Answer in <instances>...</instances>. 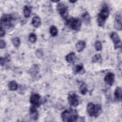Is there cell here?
I'll list each match as a JSON object with an SVG mask.
<instances>
[{"label": "cell", "instance_id": "obj_1", "mask_svg": "<svg viewBox=\"0 0 122 122\" xmlns=\"http://www.w3.org/2000/svg\"><path fill=\"white\" fill-rule=\"evenodd\" d=\"M16 18L11 14H4L0 19V27L8 29L14 26Z\"/></svg>", "mask_w": 122, "mask_h": 122}, {"label": "cell", "instance_id": "obj_2", "mask_svg": "<svg viewBox=\"0 0 122 122\" xmlns=\"http://www.w3.org/2000/svg\"><path fill=\"white\" fill-rule=\"evenodd\" d=\"M78 117V115L77 111L72 109L66 110L61 113V118L64 122H75L77 121Z\"/></svg>", "mask_w": 122, "mask_h": 122}, {"label": "cell", "instance_id": "obj_3", "mask_svg": "<svg viewBox=\"0 0 122 122\" xmlns=\"http://www.w3.org/2000/svg\"><path fill=\"white\" fill-rule=\"evenodd\" d=\"M110 14L108 7L106 5L103 6L97 16V22L99 26L103 27L105 21Z\"/></svg>", "mask_w": 122, "mask_h": 122}, {"label": "cell", "instance_id": "obj_4", "mask_svg": "<svg viewBox=\"0 0 122 122\" xmlns=\"http://www.w3.org/2000/svg\"><path fill=\"white\" fill-rule=\"evenodd\" d=\"M87 112L91 117H97L102 112V106L100 104H94L92 102H89L87 106Z\"/></svg>", "mask_w": 122, "mask_h": 122}, {"label": "cell", "instance_id": "obj_5", "mask_svg": "<svg viewBox=\"0 0 122 122\" xmlns=\"http://www.w3.org/2000/svg\"><path fill=\"white\" fill-rule=\"evenodd\" d=\"M67 25L73 30H79L81 26V21L77 18L71 17L66 21Z\"/></svg>", "mask_w": 122, "mask_h": 122}, {"label": "cell", "instance_id": "obj_6", "mask_svg": "<svg viewBox=\"0 0 122 122\" xmlns=\"http://www.w3.org/2000/svg\"><path fill=\"white\" fill-rule=\"evenodd\" d=\"M57 10L63 19H67L68 15V10L66 4L63 2L59 3L57 5Z\"/></svg>", "mask_w": 122, "mask_h": 122}, {"label": "cell", "instance_id": "obj_7", "mask_svg": "<svg viewBox=\"0 0 122 122\" xmlns=\"http://www.w3.org/2000/svg\"><path fill=\"white\" fill-rule=\"evenodd\" d=\"M68 101L70 105L72 106H77L79 104V97L74 92H71L68 97Z\"/></svg>", "mask_w": 122, "mask_h": 122}, {"label": "cell", "instance_id": "obj_8", "mask_svg": "<svg viewBox=\"0 0 122 122\" xmlns=\"http://www.w3.org/2000/svg\"><path fill=\"white\" fill-rule=\"evenodd\" d=\"M110 38L114 43L115 49L121 47V46H122L121 41L120 39V37L118 34L116 32H112L110 34Z\"/></svg>", "mask_w": 122, "mask_h": 122}, {"label": "cell", "instance_id": "obj_9", "mask_svg": "<svg viewBox=\"0 0 122 122\" xmlns=\"http://www.w3.org/2000/svg\"><path fill=\"white\" fill-rule=\"evenodd\" d=\"M30 101L32 105L39 107L41 105V96L37 93L33 94L30 97Z\"/></svg>", "mask_w": 122, "mask_h": 122}, {"label": "cell", "instance_id": "obj_10", "mask_svg": "<svg viewBox=\"0 0 122 122\" xmlns=\"http://www.w3.org/2000/svg\"><path fill=\"white\" fill-rule=\"evenodd\" d=\"M114 28L118 30H121L122 26V16L121 13H118L115 16V21L114 22Z\"/></svg>", "mask_w": 122, "mask_h": 122}, {"label": "cell", "instance_id": "obj_11", "mask_svg": "<svg viewBox=\"0 0 122 122\" xmlns=\"http://www.w3.org/2000/svg\"><path fill=\"white\" fill-rule=\"evenodd\" d=\"M115 76L113 73H108L104 77V81L106 84L110 86H112L114 81Z\"/></svg>", "mask_w": 122, "mask_h": 122}, {"label": "cell", "instance_id": "obj_12", "mask_svg": "<svg viewBox=\"0 0 122 122\" xmlns=\"http://www.w3.org/2000/svg\"><path fill=\"white\" fill-rule=\"evenodd\" d=\"M37 107L32 105L30 108V117L33 120H37L39 118V113L36 109Z\"/></svg>", "mask_w": 122, "mask_h": 122}, {"label": "cell", "instance_id": "obj_13", "mask_svg": "<svg viewBox=\"0 0 122 122\" xmlns=\"http://www.w3.org/2000/svg\"><path fill=\"white\" fill-rule=\"evenodd\" d=\"M65 60L68 63H73L76 60V56L74 52H71L65 57Z\"/></svg>", "mask_w": 122, "mask_h": 122}, {"label": "cell", "instance_id": "obj_14", "mask_svg": "<svg viewBox=\"0 0 122 122\" xmlns=\"http://www.w3.org/2000/svg\"><path fill=\"white\" fill-rule=\"evenodd\" d=\"M86 46V43L83 41H79L76 44V48L78 52L82 51Z\"/></svg>", "mask_w": 122, "mask_h": 122}, {"label": "cell", "instance_id": "obj_15", "mask_svg": "<svg viewBox=\"0 0 122 122\" xmlns=\"http://www.w3.org/2000/svg\"><path fill=\"white\" fill-rule=\"evenodd\" d=\"M31 23L34 27L35 28L39 27L41 24V19L38 16H35L33 18L32 20Z\"/></svg>", "mask_w": 122, "mask_h": 122}, {"label": "cell", "instance_id": "obj_16", "mask_svg": "<svg viewBox=\"0 0 122 122\" xmlns=\"http://www.w3.org/2000/svg\"><path fill=\"white\" fill-rule=\"evenodd\" d=\"M39 72V67L36 64L33 65L29 71V72L32 76H35Z\"/></svg>", "mask_w": 122, "mask_h": 122}, {"label": "cell", "instance_id": "obj_17", "mask_svg": "<svg viewBox=\"0 0 122 122\" xmlns=\"http://www.w3.org/2000/svg\"><path fill=\"white\" fill-rule=\"evenodd\" d=\"M114 96L115 98L118 101H121L122 100V89L120 87H116L114 93Z\"/></svg>", "mask_w": 122, "mask_h": 122}, {"label": "cell", "instance_id": "obj_18", "mask_svg": "<svg viewBox=\"0 0 122 122\" xmlns=\"http://www.w3.org/2000/svg\"><path fill=\"white\" fill-rule=\"evenodd\" d=\"M18 83H17L16 81H12L9 83L8 87L9 90L10 91H14L16 90L18 88Z\"/></svg>", "mask_w": 122, "mask_h": 122}, {"label": "cell", "instance_id": "obj_19", "mask_svg": "<svg viewBox=\"0 0 122 122\" xmlns=\"http://www.w3.org/2000/svg\"><path fill=\"white\" fill-rule=\"evenodd\" d=\"M31 8L28 6H25L23 8V15L25 18H29L31 14Z\"/></svg>", "mask_w": 122, "mask_h": 122}, {"label": "cell", "instance_id": "obj_20", "mask_svg": "<svg viewBox=\"0 0 122 122\" xmlns=\"http://www.w3.org/2000/svg\"><path fill=\"white\" fill-rule=\"evenodd\" d=\"M102 61V59L100 54H96L92 58V62L94 63H101Z\"/></svg>", "mask_w": 122, "mask_h": 122}, {"label": "cell", "instance_id": "obj_21", "mask_svg": "<svg viewBox=\"0 0 122 122\" xmlns=\"http://www.w3.org/2000/svg\"><path fill=\"white\" fill-rule=\"evenodd\" d=\"M82 18L86 24H88L90 23L91 20V17L88 13L85 12L84 13L82 16Z\"/></svg>", "mask_w": 122, "mask_h": 122}, {"label": "cell", "instance_id": "obj_22", "mask_svg": "<svg viewBox=\"0 0 122 122\" xmlns=\"http://www.w3.org/2000/svg\"><path fill=\"white\" fill-rule=\"evenodd\" d=\"M79 91H80V92L82 95H85L87 92L88 89L86 85L83 83L80 85V86L79 88Z\"/></svg>", "mask_w": 122, "mask_h": 122}, {"label": "cell", "instance_id": "obj_23", "mask_svg": "<svg viewBox=\"0 0 122 122\" xmlns=\"http://www.w3.org/2000/svg\"><path fill=\"white\" fill-rule=\"evenodd\" d=\"M50 32L53 37L56 36L58 34V29L55 26H51L50 29Z\"/></svg>", "mask_w": 122, "mask_h": 122}, {"label": "cell", "instance_id": "obj_24", "mask_svg": "<svg viewBox=\"0 0 122 122\" xmlns=\"http://www.w3.org/2000/svg\"><path fill=\"white\" fill-rule=\"evenodd\" d=\"M84 69L83 66L82 64H78L74 68V71L76 73H80Z\"/></svg>", "mask_w": 122, "mask_h": 122}, {"label": "cell", "instance_id": "obj_25", "mask_svg": "<svg viewBox=\"0 0 122 122\" xmlns=\"http://www.w3.org/2000/svg\"><path fill=\"white\" fill-rule=\"evenodd\" d=\"M12 43L13 44V45L15 47H18L19 46V45H20V39L19 37H15L13 38L12 40Z\"/></svg>", "mask_w": 122, "mask_h": 122}, {"label": "cell", "instance_id": "obj_26", "mask_svg": "<svg viewBox=\"0 0 122 122\" xmlns=\"http://www.w3.org/2000/svg\"><path fill=\"white\" fill-rule=\"evenodd\" d=\"M29 40L31 43H35L37 41V36L33 33L30 34L29 36Z\"/></svg>", "mask_w": 122, "mask_h": 122}, {"label": "cell", "instance_id": "obj_27", "mask_svg": "<svg viewBox=\"0 0 122 122\" xmlns=\"http://www.w3.org/2000/svg\"><path fill=\"white\" fill-rule=\"evenodd\" d=\"M95 48L97 51H100L102 50V44L99 41H97L95 43Z\"/></svg>", "mask_w": 122, "mask_h": 122}, {"label": "cell", "instance_id": "obj_28", "mask_svg": "<svg viewBox=\"0 0 122 122\" xmlns=\"http://www.w3.org/2000/svg\"><path fill=\"white\" fill-rule=\"evenodd\" d=\"M10 60V57H6L5 58H3L2 57H0V65L2 66L3 65H4L5 63V62L6 61H9Z\"/></svg>", "mask_w": 122, "mask_h": 122}, {"label": "cell", "instance_id": "obj_29", "mask_svg": "<svg viewBox=\"0 0 122 122\" xmlns=\"http://www.w3.org/2000/svg\"><path fill=\"white\" fill-rule=\"evenodd\" d=\"M36 55L39 58H41L43 56L42 51L40 49H38L36 51Z\"/></svg>", "mask_w": 122, "mask_h": 122}, {"label": "cell", "instance_id": "obj_30", "mask_svg": "<svg viewBox=\"0 0 122 122\" xmlns=\"http://www.w3.org/2000/svg\"><path fill=\"white\" fill-rule=\"evenodd\" d=\"M6 43L5 41L3 40H1L0 42V48L1 49L4 48L6 47Z\"/></svg>", "mask_w": 122, "mask_h": 122}, {"label": "cell", "instance_id": "obj_31", "mask_svg": "<svg viewBox=\"0 0 122 122\" xmlns=\"http://www.w3.org/2000/svg\"><path fill=\"white\" fill-rule=\"evenodd\" d=\"M5 32L4 30L1 27H0V37H3L5 35Z\"/></svg>", "mask_w": 122, "mask_h": 122}, {"label": "cell", "instance_id": "obj_32", "mask_svg": "<svg viewBox=\"0 0 122 122\" xmlns=\"http://www.w3.org/2000/svg\"><path fill=\"white\" fill-rule=\"evenodd\" d=\"M70 2H71V3H74V2H76V0H75V1H71V0H70Z\"/></svg>", "mask_w": 122, "mask_h": 122}]
</instances>
